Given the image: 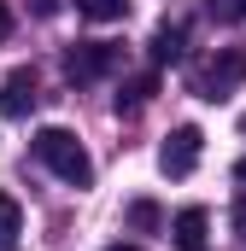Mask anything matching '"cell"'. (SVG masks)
<instances>
[{
	"label": "cell",
	"mask_w": 246,
	"mask_h": 251,
	"mask_svg": "<svg viewBox=\"0 0 246 251\" xmlns=\"http://www.w3.org/2000/svg\"><path fill=\"white\" fill-rule=\"evenodd\" d=\"M35 158L59 176V181H70V187H94V158L82 152V140L70 134V128H59V123H47V128H35Z\"/></svg>",
	"instance_id": "6da1fadb"
},
{
	"label": "cell",
	"mask_w": 246,
	"mask_h": 251,
	"mask_svg": "<svg viewBox=\"0 0 246 251\" xmlns=\"http://www.w3.org/2000/svg\"><path fill=\"white\" fill-rule=\"evenodd\" d=\"M241 82H246V47H217L211 59L193 70V94L199 100H229V94H241Z\"/></svg>",
	"instance_id": "7a4b0ae2"
},
{
	"label": "cell",
	"mask_w": 246,
	"mask_h": 251,
	"mask_svg": "<svg viewBox=\"0 0 246 251\" xmlns=\"http://www.w3.org/2000/svg\"><path fill=\"white\" fill-rule=\"evenodd\" d=\"M118 64V47L112 41H76V47H64V76L82 88V82H100L106 70Z\"/></svg>",
	"instance_id": "3957f363"
},
{
	"label": "cell",
	"mask_w": 246,
	"mask_h": 251,
	"mask_svg": "<svg viewBox=\"0 0 246 251\" xmlns=\"http://www.w3.org/2000/svg\"><path fill=\"white\" fill-rule=\"evenodd\" d=\"M199 152H205V134H199L193 123H182V128H170V140H164V152H158V170L182 181V176H193Z\"/></svg>",
	"instance_id": "277c9868"
},
{
	"label": "cell",
	"mask_w": 246,
	"mask_h": 251,
	"mask_svg": "<svg viewBox=\"0 0 246 251\" xmlns=\"http://www.w3.org/2000/svg\"><path fill=\"white\" fill-rule=\"evenodd\" d=\"M35 100H41V94H35V70H12V76L0 82V117L18 123V117L35 111Z\"/></svg>",
	"instance_id": "5b68a950"
},
{
	"label": "cell",
	"mask_w": 246,
	"mask_h": 251,
	"mask_svg": "<svg viewBox=\"0 0 246 251\" xmlns=\"http://www.w3.org/2000/svg\"><path fill=\"white\" fill-rule=\"evenodd\" d=\"M205 234H211V216H205L199 204L176 210V222H170V240H176V251H205Z\"/></svg>",
	"instance_id": "8992f818"
},
{
	"label": "cell",
	"mask_w": 246,
	"mask_h": 251,
	"mask_svg": "<svg viewBox=\"0 0 246 251\" xmlns=\"http://www.w3.org/2000/svg\"><path fill=\"white\" fill-rule=\"evenodd\" d=\"M187 53V29L182 24H158L153 29V64H176Z\"/></svg>",
	"instance_id": "52a82bcc"
},
{
	"label": "cell",
	"mask_w": 246,
	"mask_h": 251,
	"mask_svg": "<svg viewBox=\"0 0 246 251\" xmlns=\"http://www.w3.org/2000/svg\"><path fill=\"white\" fill-rule=\"evenodd\" d=\"M24 246V210L12 193H0V251H18Z\"/></svg>",
	"instance_id": "ba28073f"
},
{
	"label": "cell",
	"mask_w": 246,
	"mask_h": 251,
	"mask_svg": "<svg viewBox=\"0 0 246 251\" xmlns=\"http://www.w3.org/2000/svg\"><path fill=\"white\" fill-rule=\"evenodd\" d=\"M153 94H158V76H135V82H123V88H118L112 105H118V111H141Z\"/></svg>",
	"instance_id": "9c48e42d"
},
{
	"label": "cell",
	"mask_w": 246,
	"mask_h": 251,
	"mask_svg": "<svg viewBox=\"0 0 246 251\" xmlns=\"http://www.w3.org/2000/svg\"><path fill=\"white\" fill-rule=\"evenodd\" d=\"M94 24H118V18H129V0H76Z\"/></svg>",
	"instance_id": "30bf717a"
},
{
	"label": "cell",
	"mask_w": 246,
	"mask_h": 251,
	"mask_svg": "<svg viewBox=\"0 0 246 251\" xmlns=\"http://www.w3.org/2000/svg\"><path fill=\"white\" fill-rule=\"evenodd\" d=\"M129 228H135V234H153V228H158V204H153V199H135V204H129Z\"/></svg>",
	"instance_id": "8fae6325"
},
{
	"label": "cell",
	"mask_w": 246,
	"mask_h": 251,
	"mask_svg": "<svg viewBox=\"0 0 246 251\" xmlns=\"http://www.w3.org/2000/svg\"><path fill=\"white\" fill-rule=\"evenodd\" d=\"M205 12H211L217 24H241V18H246V0H205Z\"/></svg>",
	"instance_id": "7c38bea8"
},
{
	"label": "cell",
	"mask_w": 246,
	"mask_h": 251,
	"mask_svg": "<svg viewBox=\"0 0 246 251\" xmlns=\"http://www.w3.org/2000/svg\"><path fill=\"white\" fill-rule=\"evenodd\" d=\"M229 228H235V240H246V187L235 199V210H229Z\"/></svg>",
	"instance_id": "4fadbf2b"
},
{
	"label": "cell",
	"mask_w": 246,
	"mask_h": 251,
	"mask_svg": "<svg viewBox=\"0 0 246 251\" xmlns=\"http://www.w3.org/2000/svg\"><path fill=\"white\" fill-rule=\"evenodd\" d=\"M6 35H12V6L0 0V41H6Z\"/></svg>",
	"instance_id": "5bb4252c"
},
{
	"label": "cell",
	"mask_w": 246,
	"mask_h": 251,
	"mask_svg": "<svg viewBox=\"0 0 246 251\" xmlns=\"http://www.w3.org/2000/svg\"><path fill=\"white\" fill-rule=\"evenodd\" d=\"M35 12H41V18H53V12H59V0H35Z\"/></svg>",
	"instance_id": "9a60e30c"
},
{
	"label": "cell",
	"mask_w": 246,
	"mask_h": 251,
	"mask_svg": "<svg viewBox=\"0 0 246 251\" xmlns=\"http://www.w3.org/2000/svg\"><path fill=\"white\" fill-rule=\"evenodd\" d=\"M235 181H241V187H246V158H241V164H235Z\"/></svg>",
	"instance_id": "2e32d148"
},
{
	"label": "cell",
	"mask_w": 246,
	"mask_h": 251,
	"mask_svg": "<svg viewBox=\"0 0 246 251\" xmlns=\"http://www.w3.org/2000/svg\"><path fill=\"white\" fill-rule=\"evenodd\" d=\"M106 251H141V246H123V240H118V246H106Z\"/></svg>",
	"instance_id": "e0dca14e"
}]
</instances>
